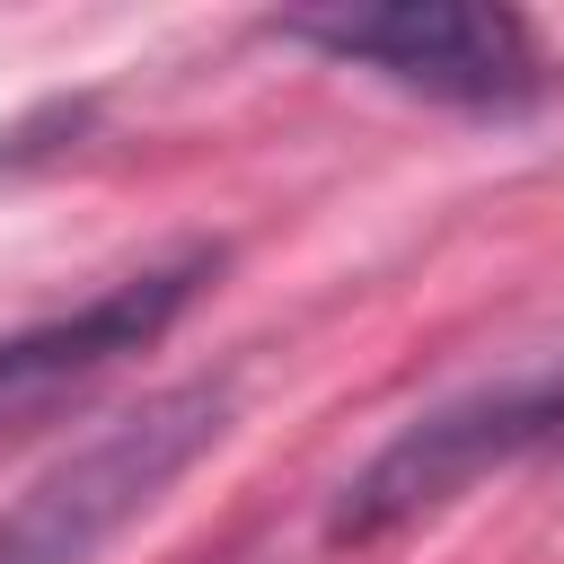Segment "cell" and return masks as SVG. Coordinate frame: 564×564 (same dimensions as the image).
I'll use <instances>...</instances> for the list:
<instances>
[{
  "label": "cell",
  "mask_w": 564,
  "mask_h": 564,
  "mask_svg": "<svg viewBox=\"0 0 564 564\" xmlns=\"http://www.w3.org/2000/svg\"><path fill=\"white\" fill-rule=\"evenodd\" d=\"M212 273H220V247H176V256L123 273L115 291L79 300L70 317H44V326H26V335H0V405L53 397V388H70V379H88V370L159 344Z\"/></svg>",
  "instance_id": "277c9868"
},
{
  "label": "cell",
  "mask_w": 564,
  "mask_h": 564,
  "mask_svg": "<svg viewBox=\"0 0 564 564\" xmlns=\"http://www.w3.org/2000/svg\"><path fill=\"white\" fill-rule=\"evenodd\" d=\"M229 423H238L229 379H176V388L141 397L132 414L88 432L70 458H53L0 511V564H97L141 511L167 502V485L203 449L229 441Z\"/></svg>",
  "instance_id": "6da1fadb"
},
{
  "label": "cell",
  "mask_w": 564,
  "mask_h": 564,
  "mask_svg": "<svg viewBox=\"0 0 564 564\" xmlns=\"http://www.w3.org/2000/svg\"><path fill=\"white\" fill-rule=\"evenodd\" d=\"M291 44H317L335 62H361L414 97L467 106V115H520L555 88V62L520 9L485 0H379V9H300L282 18Z\"/></svg>",
  "instance_id": "7a4b0ae2"
},
{
  "label": "cell",
  "mask_w": 564,
  "mask_h": 564,
  "mask_svg": "<svg viewBox=\"0 0 564 564\" xmlns=\"http://www.w3.org/2000/svg\"><path fill=\"white\" fill-rule=\"evenodd\" d=\"M555 432H564V352H555V361H529V370H502V379H485V388H467V397L414 414V423L344 485L326 538L370 546V538H388V529L441 511V502L467 494L476 476L529 458V449L555 441Z\"/></svg>",
  "instance_id": "3957f363"
}]
</instances>
